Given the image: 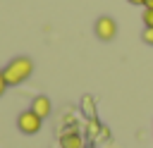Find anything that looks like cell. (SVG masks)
I'll return each mask as SVG.
<instances>
[{"label": "cell", "mask_w": 153, "mask_h": 148, "mask_svg": "<svg viewBox=\"0 0 153 148\" xmlns=\"http://www.w3.org/2000/svg\"><path fill=\"white\" fill-rule=\"evenodd\" d=\"M41 127H43V117H38L31 107H29V110H22V112L17 115V129H19L24 136H33V134H38Z\"/></svg>", "instance_id": "obj_2"}, {"label": "cell", "mask_w": 153, "mask_h": 148, "mask_svg": "<svg viewBox=\"0 0 153 148\" xmlns=\"http://www.w3.org/2000/svg\"><path fill=\"white\" fill-rule=\"evenodd\" d=\"M81 112L86 115V119H96V103L91 95H84L81 98Z\"/></svg>", "instance_id": "obj_6"}, {"label": "cell", "mask_w": 153, "mask_h": 148, "mask_svg": "<svg viewBox=\"0 0 153 148\" xmlns=\"http://www.w3.org/2000/svg\"><path fill=\"white\" fill-rule=\"evenodd\" d=\"M57 141H60V148H84V143H86L84 134H81L76 127H67V129H62Z\"/></svg>", "instance_id": "obj_4"}, {"label": "cell", "mask_w": 153, "mask_h": 148, "mask_svg": "<svg viewBox=\"0 0 153 148\" xmlns=\"http://www.w3.org/2000/svg\"><path fill=\"white\" fill-rule=\"evenodd\" d=\"M127 2H129V5H139V7L146 5V0H127Z\"/></svg>", "instance_id": "obj_10"}, {"label": "cell", "mask_w": 153, "mask_h": 148, "mask_svg": "<svg viewBox=\"0 0 153 148\" xmlns=\"http://www.w3.org/2000/svg\"><path fill=\"white\" fill-rule=\"evenodd\" d=\"M31 110L38 115V117H48L50 112H53V103H50V98L48 95H36L33 100H31Z\"/></svg>", "instance_id": "obj_5"}, {"label": "cell", "mask_w": 153, "mask_h": 148, "mask_svg": "<svg viewBox=\"0 0 153 148\" xmlns=\"http://www.w3.org/2000/svg\"><path fill=\"white\" fill-rule=\"evenodd\" d=\"M93 33H96L98 41L110 43V41H115V36H117V21H115L112 17H108V14H103V17L96 19V24H93Z\"/></svg>", "instance_id": "obj_3"}, {"label": "cell", "mask_w": 153, "mask_h": 148, "mask_svg": "<svg viewBox=\"0 0 153 148\" xmlns=\"http://www.w3.org/2000/svg\"><path fill=\"white\" fill-rule=\"evenodd\" d=\"M143 10H153V0H146V5H143Z\"/></svg>", "instance_id": "obj_11"}, {"label": "cell", "mask_w": 153, "mask_h": 148, "mask_svg": "<svg viewBox=\"0 0 153 148\" xmlns=\"http://www.w3.org/2000/svg\"><path fill=\"white\" fill-rule=\"evenodd\" d=\"M141 38H143L146 45H153V29H143V36Z\"/></svg>", "instance_id": "obj_9"}, {"label": "cell", "mask_w": 153, "mask_h": 148, "mask_svg": "<svg viewBox=\"0 0 153 148\" xmlns=\"http://www.w3.org/2000/svg\"><path fill=\"white\" fill-rule=\"evenodd\" d=\"M7 88H10V84H7V79H5V74H2V69H0V98L7 93Z\"/></svg>", "instance_id": "obj_8"}, {"label": "cell", "mask_w": 153, "mask_h": 148, "mask_svg": "<svg viewBox=\"0 0 153 148\" xmlns=\"http://www.w3.org/2000/svg\"><path fill=\"white\" fill-rule=\"evenodd\" d=\"M2 74H5V79H7L10 86H19V84H24L33 74V60L26 57V55H19V57L10 60L2 67Z\"/></svg>", "instance_id": "obj_1"}, {"label": "cell", "mask_w": 153, "mask_h": 148, "mask_svg": "<svg viewBox=\"0 0 153 148\" xmlns=\"http://www.w3.org/2000/svg\"><path fill=\"white\" fill-rule=\"evenodd\" d=\"M143 29H153V10H143Z\"/></svg>", "instance_id": "obj_7"}]
</instances>
